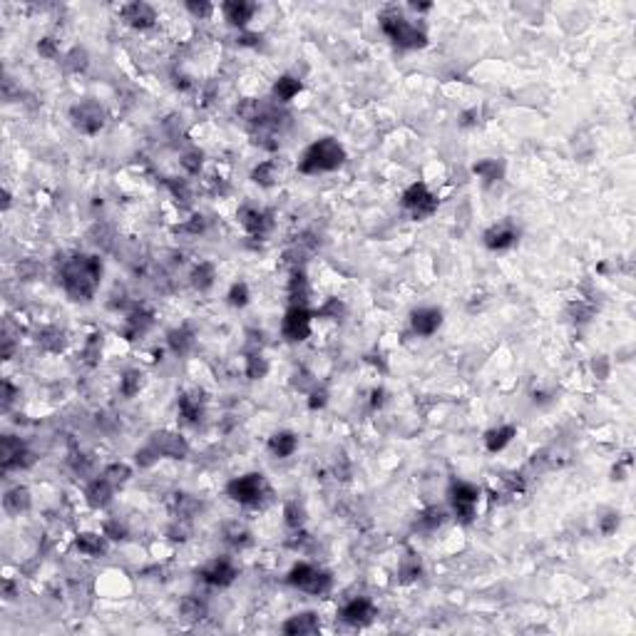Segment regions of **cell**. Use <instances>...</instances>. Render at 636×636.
Wrapping results in <instances>:
<instances>
[{
	"label": "cell",
	"instance_id": "cell-25",
	"mask_svg": "<svg viewBox=\"0 0 636 636\" xmlns=\"http://www.w3.org/2000/svg\"><path fill=\"white\" fill-rule=\"evenodd\" d=\"M3 507H6L8 514H23L30 509V492H28V487H13L6 492V497H3Z\"/></svg>",
	"mask_w": 636,
	"mask_h": 636
},
{
	"label": "cell",
	"instance_id": "cell-21",
	"mask_svg": "<svg viewBox=\"0 0 636 636\" xmlns=\"http://www.w3.org/2000/svg\"><path fill=\"white\" fill-rule=\"evenodd\" d=\"M299 450V438L289 430H279L269 438V453L274 458H291Z\"/></svg>",
	"mask_w": 636,
	"mask_h": 636
},
{
	"label": "cell",
	"instance_id": "cell-29",
	"mask_svg": "<svg viewBox=\"0 0 636 636\" xmlns=\"http://www.w3.org/2000/svg\"><path fill=\"white\" fill-rule=\"evenodd\" d=\"M299 92H301V80L299 77H294V75L279 77L276 85H274V97L279 102H291L296 95H299Z\"/></svg>",
	"mask_w": 636,
	"mask_h": 636
},
{
	"label": "cell",
	"instance_id": "cell-52",
	"mask_svg": "<svg viewBox=\"0 0 636 636\" xmlns=\"http://www.w3.org/2000/svg\"><path fill=\"white\" fill-rule=\"evenodd\" d=\"M18 393H21V391H18V388L13 386L11 381H3V405H6V407L11 405V403L16 400Z\"/></svg>",
	"mask_w": 636,
	"mask_h": 636
},
{
	"label": "cell",
	"instance_id": "cell-17",
	"mask_svg": "<svg viewBox=\"0 0 636 636\" xmlns=\"http://www.w3.org/2000/svg\"><path fill=\"white\" fill-rule=\"evenodd\" d=\"M410 326L417 336H433V333L443 326V311L433 308V306H422V308L412 311Z\"/></svg>",
	"mask_w": 636,
	"mask_h": 636
},
{
	"label": "cell",
	"instance_id": "cell-32",
	"mask_svg": "<svg viewBox=\"0 0 636 636\" xmlns=\"http://www.w3.org/2000/svg\"><path fill=\"white\" fill-rule=\"evenodd\" d=\"M152 323H154V318H152V313H149V311H142V308L134 311V313L127 318V336L129 338L142 336V333L147 331Z\"/></svg>",
	"mask_w": 636,
	"mask_h": 636
},
{
	"label": "cell",
	"instance_id": "cell-40",
	"mask_svg": "<svg viewBox=\"0 0 636 636\" xmlns=\"http://www.w3.org/2000/svg\"><path fill=\"white\" fill-rule=\"evenodd\" d=\"M284 517H286V527L289 529H301L303 527V519H306V512H303V507H301L299 502H289L284 507Z\"/></svg>",
	"mask_w": 636,
	"mask_h": 636
},
{
	"label": "cell",
	"instance_id": "cell-41",
	"mask_svg": "<svg viewBox=\"0 0 636 636\" xmlns=\"http://www.w3.org/2000/svg\"><path fill=\"white\" fill-rule=\"evenodd\" d=\"M62 65H65V70H70V72H82L87 67V52L82 50V47H72V50L65 55V60H62Z\"/></svg>",
	"mask_w": 636,
	"mask_h": 636
},
{
	"label": "cell",
	"instance_id": "cell-27",
	"mask_svg": "<svg viewBox=\"0 0 636 636\" xmlns=\"http://www.w3.org/2000/svg\"><path fill=\"white\" fill-rule=\"evenodd\" d=\"M308 296H311L308 279H306L303 271L296 269V271H294V276H291V281H289V299H291V306H306Z\"/></svg>",
	"mask_w": 636,
	"mask_h": 636
},
{
	"label": "cell",
	"instance_id": "cell-13",
	"mask_svg": "<svg viewBox=\"0 0 636 636\" xmlns=\"http://www.w3.org/2000/svg\"><path fill=\"white\" fill-rule=\"evenodd\" d=\"M519 239V229L512 224V221H499V224L490 226L485 231V246L492 251H504V249H512Z\"/></svg>",
	"mask_w": 636,
	"mask_h": 636
},
{
	"label": "cell",
	"instance_id": "cell-4",
	"mask_svg": "<svg viewBox=\"0 0 636 636\" xmlns=\"http://www.w3.org/2000/svg\"><path fill=\"white\" fill-rule=\"evenodd\" d=\"M226 495L244 507H261L271 497V487L261 473H249L231 480L226 485Z\"/></svg>",
	"mask_w": 636,
	"mask_h": 636
},
{
	"label": "cell",
	"instance_id": "cell-6",
	"mask_svg": "<svg viewBox=\"0 0 636 636\" xmlns=\"http://www.w3.org/2000/svg\"><path fill=\"white\" fill-rule=\"evenodd\" d=\"M403 207L410 212L415 221H422L438 212V199L422 182H415L403 192Z\"/></svg>",
	"mask_w": 636,
	"mask_h": 636
},
{
	"label": "cell",
	"instance_id": "cell-38",
	"mask_svg": "<svg viewBox=\"0 0 636 636\" xmlns=\"http://www.w3.org/2000/svg\"><path fill=\"white\" fill-rule=\"evenodd\" d=\"M142 373L139 371H127L120 381V391H122L125 398H134L139 391H142Z\"/></svg>",
	"mask_w": 636,
	"mask_h": 636
},
{
	"label": "cell",
	"instance_id": "cell-43",
	"mask_svg": "<svg viewBox=\"0 0 636 636\" xmlns=\"http://www.w3.org/2000/svg\"><path fill=\"white\" fill-rule=\"evenodd\" d=\"M229 303L234 306V308H244L246 303H249V286L244 284V281H236L234 286L229 289Z\"/></svg>",
	"mask_w": 636,
	"mask_h": 636
},
{
	"label": "cell",
	"instance_id": "cell-44",
	"mask_svg": "<svg viewBox=\"0 0 636 636\" xmlns=\"http://www.w3.org/2000/svg\"><path fill=\"white\" fill-rule=\"evenodd\" d=\"M202 159H204V154L199 152V149H189V152L182 154V167L187 169L189 174H199V169H202Z\"/></svg>",
	"mask_w": 636,
	"mask_h": 636
},
{
	"label": "cell",
	"instance_id": "cell-39",
	"mask_svg": "<svg viewBox=\"0 0 636 636\" xmlns=\"http://www.w3.org/2000/svg\"><path fill=\"white\" fill-rule=\"evenodd\" d=\"M398 577H400V582H415L422 577V565L420 560H415V557H405V560L400 562V567H398Z\"/></svg>",
	"mask_w": 636,
	"mask_h": 636
},
{
	"label": "cell",
	"instance_id": "cell-36",
	"mask_svg": "<svg viewBox=\"0 0 636 636\" xmlns=\"http://www.w3.org/2000/svg\"><path fill=\"white\" fill-rule=\"evenodd\" d=\"M445 519V512L440 507H428L425 512L417 514V527L425 529V532H433V529H438L440 524H443Z\"/></svg>",
	"mask_w": 636,
	"mask_h": 636
},
{
	"label": "cell",
	"instance_id": "cell-34",
	"mask_svg": "<svg viewBox=\"0 0 636 636\" xmlns=\"http://www.w3.org/2000/svg\"><path fill=\"white\" fill-rule=\"evenodd\" d=\"M251 179H254L256 184H261V187H271V184H276V179H279V167H276V162H261L259 167H254Z\"/></svg>",
	"mask_w": 636,
	"mask_h": 636
},
{
	"label": "cell",
	"instance_id": "cell-37",
	"mask_svg": "<svg viewBox=\"0 0 636 636\" xmlns=\"http://www.w3.org/2000/svg\"><path fill=\"white\" fill-rule=\"evenodd\" d=\"M266 373H269V361H266L259 351L251 353V356L246 358V376H249L251 381H261Z\"/></svg>",
	"mask_w": 636,
	"mask_h": 636
},
{
	"label": "cell",
	"instance_id": "cell-18",
	"mask_svg": "<svg viewBox=\"0 0 636 636\" xmlns=\"http://www.w3.org/2000/svg\"><path fill=\"white\" fill-rule=\"evenodd\" d=\"M256 11H259L256 3H246V0H229V3L221 6V13H224L226 21L234 28H241V30L249 25V21L256 16Z\"/></svg>",
	"mask_w": 636,
	"mask_h": 636
},
{
	"label": "cell",
	"instance_id": "cell-28",
	"mask_svg": "<svg viewBox=\"0 0 636 636\" xmlns=\"http://www.w3.org/2000/svg\"><path fill=\"white\" fill-rule=\"evenodd\" d=\"M214 279H216V266L209 264V261H202V264L192 271V286L197 291H209L212 286H214Z\"/></svg>",
	"mask_w": 636,
	"mask_h": 636
},
{
	"label": "cell",
	"instance_id": "cell-19",
	"mask_svg": "<svg viewBox=\"0 0 636 636\" xmlns=\"http://www.w3.org/2000/svg\"><path fill=\"white\" fill-rule=\"evenodd\" d=\"M115 490H117V487H115V485L110 482V480H105V478H102V475H100V478H95L90 485H87L85 497H87V502H90V507L102 509V507H108V504L112 502Z\"/></svg>",
	"mask_w": 636,
	"mask_h": 636
},
{
	"label": "cell",
	"instance_id": "cell-50",
	"mask_svg": "<svg viewBox=\"0 0 636 636\" xmlns=\"http://www.w3.org/2000/svg\"><path fill=\"white\" fill-rule=\"evenodd\" d=\"M187 11L192 13L194 18H209L212 13H214V6L212 3H187Z\"/></svg>",
	"mask_w": 636,
	"mask_h": 636
},
{
	"label": "cell",
	"instance_id": "cell-51",
	"mask_svg": "<svg viewBox=\"0 0 636 636\" xmlns=\"http://www.w3.org/2000/svg\"><path fill=\"white\" fill-rule=\"evenodd\" d=\"M599 527H601V532H604V535H611V532L619 527V514H616V512L606 514V519H601Z\"/></svg>",
	"mask_w": 636,
	"mask_h": 636
},
{
	"label": "cell",
	"instance_id": "cell-16",
	"mask_svg": "<svg viewBox=\"0 0 636 636\" xmlns=\"http://www.w3.org/2000/svg\"><path fill=\"white\" fill-rule=\"evenodd\" d=\"M239 221L246 229V234L251 236H266L271 231V226H274V219H271L269 212H261L256 207H241Z\"/></svg>",
	"mask_w": 636,
	"mask_h": 636
},
{
	"label": "cell",
	"instance_id": "cell-20",
	"mask_svg": "<svg viewBox=\"0 0 636 636\" xmlns=\"http://www.w3.org/2000/svg\"><path fill=\"white\" fill-rule=\"evenodd\" d=\"M281 629H284V634L303 636V634H316V631L321 629V624H318V616H316L313 611H306V614L291 616V619L286 621Z\"/></svg>",
	"mask_w": 636,
	"mask_h": 636
},
{
	"label": "cell",
	"instance_id": "cell-24",
	"mask_svg": "<svg viewBox=\"0 0 636 636\" xmlns=\"http://www.w3.org/2000/svg\"><path fill=\"white\" fill-rule=\"evenodd\" d=\"M75 545H77V550H80V555L100 557V555L108 552V537L105 535H92V532H82V535H77Z\"/></svg>",
	"mask_w": 636,
	"mask_h": 636
},
{
	"label": "cell",
	"instance_id": "cell-48",
	"mask_svg": "<svg viewBox=\"0 0 636 636\" xmlns=\"http://www.w3.org/2000/svg\"><path fill=\"white\" fill-rule=\"evenodd\" d=\"M343 311V303L338 299H331L326 306H321V308L316 311L313 316H323V318H338V313Z\"/></svg>",
	"mask_w": 636,
	"mask_h": 636
},
{
	"label": "cell",
	"instance_id": "cell-7",
	"mask_svg": "<svg viewBox=\"0 0 636 636\" xmlns=\"http://www.w3.org/2000/svg\"><path fill=\"white\" fill-rule=\"evenodd\" d=\"M70 120L82 134H97L105 127V110L100 102L95 100H82L77 105H72Z\"/></svg>",
	"mask_w": 636,
	"mask_h": 636
},
{
	"label": "cell",
	"instance_id": "cell-14",
	"mask_svg": "<svg viewBox=\"0 0 636 636\" xmlns=\"http://www.w3.org/2000/svg\"><path fill=\"white\" fill-rule=\"evenodd\" d=\"M120 18L134 30H147L157 21V13L149 3H127V6L120 8Z\"/></svg>",
	"mask_w": 636,
	"mask_h": 636
},
{
	"label": "cell",
	"instance_id": "cell-47",
	"mask_svg": "<svg viewBox=\"0 0 636 636\" xmlns=\"http://www.w3.org/2000/svg\"><path fill=\"white\" fill-rule=\"evenodd\" d=\"M328 403V393L326 388L321 386H316L313 391H311V398H308V407L311 410H318V407H323Z\"/></svg>",
	"mask_w": 636,
	"mask_h": 636
},
{
	"label": "cell",
	"instance_id": "cell-22",
	"mask_svg": "<svg viewBox=\"0 0 636 636\" xmlns=\"http://www.w3.org/2000/svg\"><path fill=\"white\" fill-rule=\"evenodd\" d=\"M514 435H517V428H514V425H499V428H492L485 433V448H487L490 453H499V450H504L509 443H512Z\"/></svg>",
	"mask_w": 636,
	"mask_h": 636
},
{
	"label": "cell",
	"instance_id": "cell-26",
	"mask_svg": "<svg viewBox=\"0 0 636 636\" xmlns=\"http://www.w3.org/2000/svg\"><path fill=\"white\" fill-rule=\"evenodd\" d=\"M177 407H179V415H182L184 422H189V425H199V422H202L204 405H202V400H199L197 395H189V393H184V395L179 398Z\"/></svg>",
	"mask_w": 636,
	"mask_h": 636
},
{
	"label": "cell",
	"instance_id": "cell-31",
	"mask_svg": "<svg viewBox=\"0 0 636 636\" xmlns=\"http://www.w3.org/2000/svg\"><path fill=\"white\" fill-rule=\"evenodd\" d=\"M37 343H40L45 351L60 353L62 348H65V333H62L60 328H42V331L37 333Z\"/></svg>",
	"mask_w": 636,
	"mask_h": 636
},
{
	"label": "cell",
	"instance_id": "cell-53",
	"mask_svg": "<svg viewBox=\"0 0 636 636\" xmlns=\"http://www.w3.org/2000/svg\"><path fill=\"white\" fill-rule=\"evenodd\" d=\"M189 234H202L204 231V216H192V221L187 224Z\"/></svg>",
	"mask_w": 636,
	"mask_h": 636
},
{
	"label": "cell",
	"instance_id": "cell-30",
	"mask_svg": "<svg viewBox=\"0 0 636 636\" xmlns=\"http://www.w3.org/2000/svg\"><path fill=\"white\" fill-rule=\"evenodd\" d=\"M473 172L478 174L482 182L490 184V182H499V179H502L504 167H502V162H497V159H480V162L473 167Z\"/></svg>",
	"mask_w": 636,
	"mask_h": 636
},
{
	"label": "cell",
	"instance_id": "cell-23",
	"mask_svg": "<svg viewBox=\"0 0 636 636\" xmlns=\"http://www.w3.org/2000/svg\"><path fill=\"white\" fill-rule=\"evenodd\" d=\"M167 346L172 348L174 356H187V353L194 348V331L189 326L172 328V331L167 333Z\"/></svg>",
	"mask_w": 636,
	"mask_h": 636
},
{
	"label": "cell",
	"instance_id": "cell-49",
	"mask_svg": "<svg viewBox=\"0 0 636 636\" xmlns=\"http://www.w3.org/2000/svg\"><path fill=\"white\" fill-rule=\"evenodd\" d=\"M100 336H92V341L85 346V351H82V358H85L87 363H95L97 358H100V351H102V341H97Z\"/></svg>",
	"mask_w": 636,
	"mask_h": 636
},
{
	"label": "cell",
	"instance_id": "cell-15",
	"mask_svg": "<svg viewBox=\"0 0 636 636\" xmlns=\"http://www.w3.org/2000/svg\"><path fill=\"white\" fill-rule=\"evenodd\" d=\"M376 616V606L368 596H353L351 601H346L341 609V619L351 626H363Z\"/></svg>",
	"mask_w": 636,
	"mask_h": 636
},
{
	"label": "cell",
	"instance_id": "cell-11",
	"mask_svg": "<svg viewBox=\"0 0 636 636\" xmlns=\"http://www.w3.org/2000/svg\"><path fill=\"white\" fill-rule=\"evenodd\" d=\"M199 577H202V582H207L209 586H229V584H234V579L239 577V569H236V565L229 560V557H216V560H212L207 567H202Z\"/></svg>",
	"mask_w": 636,
	"mask_h": 636
},
{
	"label": "cell",
	"instance_id": "cell-33",
	"mask_svg": "<svg viewBox=\"0 0 636 636\" xmlns=\"http://www.w3.org/2000/svg\"><path fill=\"white\" fill-rule=\"evenodd\" d=\"M179 614L187 621H199L207 616V604L202 599H197V596H184L182 604H179Z\"/></svg>",
	"mask_w": 636,
	"mask_h": 636
},
{
	"label": "cell",
	"instance_id": "cell-2",
	"mask_svg": "<svg viewBox=\"0 0 636 636\" xmlns=\"http://www.w3.org/2000/svg\"><path fill=\"white\" fill-rule=\"evenodd\" d=\"M346 159V149L338 139L333 137H323L316 139L313 144L306 147V152L301 154L299 162V172L301 174H323V172H333L338 169Z\"/></svg>",
	"mask_w": 636,
	"mask_h": 636
},
{
	"label": "cell",
	"instance_id": "cell-5",
	"mask_svg": "<svg viewBox=\"0 0 636 636\" xmlns=\"http://www.w3.org/2000/svg\"><path fill=\"white\" fill-rule=\"evenodd\" d=\"M286 582L291 586H296V589L313 596H323L333 589V577L326 569L308 565V562H299V565L291 567V572L286 574Z\"/></svg>",
	"mask_w": 636,
	"mask_h": 636
},
{
	"label": "cell",
	"instance_id": "cell-9",
	"mask_svg": "<svg viewBox=\"0 0 636 636\" xmlns=\"http://www.w3.org/2000/svg\"><path fill=\"white\" fill-rule=\"evenodd\" d=\"M0 463H3V470L11 473V470H25L35 463L33 453L25 448L21 438L16 435H3L0 440Z\"/></svg>",
	"mask_w": 636,
	"mask_h": 636
},
{
	"label": "cell",
	"instance_id": "cell-10",
	"mask_svg": "<svg viewBox=\"0 0 636 636\" xmlns=\"http://www.w3.org/2000/svg\"><path fill=\"white\" fill-rule=\"evenodd\" d=\"M311 321H313V313L306 306H291L281 323V333L289 343H301L311 336Z\"/></svg>",
	"mask_w": 636,
	"mask_h": 636
},
{
	"label": "cell",
	"instance_id": "cell-42",
	"mask_svg": "<svg viewBox=\"0 0 636 636\" xmlns=\"http://www.w3.org/2000/svg\"><path fill=\"white\" fill-rule=\"evenodd\" d=\"M249 529L244 527V524H239V522H234V524H229V527H226V542H229V545H234V547H244V545H249Z\"/></svg>",
	"mask_w": 636,
	"mask_h": 636
},
{
	"label": "cell",
	"instance_id": "cell-3",
	"mask_svg": "<svg viewBox=\"0 0 636 636\" xmlns=\"http://www.w3.org/2000/svg\"><path fill=\"white\" fill-rule=\"evenodd\" d=\"M381 30L395 42L403 50H417V47L428 45V35L422 28H417L415 23H410L400 11L388 8L381 16Z\"/></svg>",
	"mask_w": 636,
	"mask_h": 636
},
{
	"label": "cell",
	"instance_id": "cell-46",
	"mask_svg": "<svg viewBox=\"0 0 636 636\" xmlns=\"http://www.w3.org/2000/svg\"><path fill=\"white\" fill-rule=\"evenodd\" d=\"M37 52H40L42 57H47V60H55V57L60 55V47H57V42L52 40V37H42V40L37 42Z\"/></svg>",
	"mask_w": 636,
	"mask_h": 636
},
{
	"label": "cell",
	"instance_id": "cell-12",
	"mask_svg": "<svg viewBox=\"0 0 636 636\" xmlns=\"http://www.w3.org/2000/svg\"><path fill=\"white\" fill-rule=\"evenodd\" d=\"M149 445L157 450L159 458H169V460H182V458H187V453H189L187 440H184L179 433H169V430L157 433L152 440H149Z\"/></svg>",
	"mask_w": 636,
	"mask_h": 636
},
{
	"label": "cell",
	"instance_id": "cell-1",
	"mask_svg": "<svg viewBox=\"0 0 636 636\" xmlns=\"http://www.w3.org/2000/svg\"><path fill=\"white\" fill-rule=\"evenodd\" d=\"M102 281V261L92 254H72L60 266V284L72 301H90Z\"/></svg>",
	"mask_w": 636,
	"mask_h": 636
},
{
	"label": "cell",
	"instance_id": "cell-35",
	"mask_svg": "<svg viewBox=\"0 0 636 636\" xmlns=\"http://www.w3.org/2000/svg\"><path fill=\"white\" fill-rule=\"evenodd\" d=\"M102 478L110 480L115 487H122V485L127 482L129 478H132V470H129V465H125V463H112V465H108V468H105Z\"/></svg>",
	"mask_w": 636,
	"mask_h": 636
},
{
	"label": "cell",
	"instance_id": "cell-8",
	"mask_svg": "<svg viewBox=\"0 0 636 636\" xmlns=\"http://www.w3.org/2000/svg\"><path fill=\"white\" fill-rule=\"evenodd\" d=\"M450 502H453L455 517L460 522H473L478 514V502H480V487L473 482H455L450 487Z\"/></svg>",
	"mask_w": 636,
	"mask_h": 636
},
{
	"label": "cell",
	"instance_id": "cell-45",
	"mask_svg": "<svg viewBox=\"0 0 636 636\" xmlns=\"http://www.w3.org/2000/svg\"><path fill=\"white\" fill-rule=\"evenodd\" d=\"M134 458H137V465L139 468H152L154 463H157V460H162L157 455V450L152 448V445H144L142 450H137V455H134Z\"/></svg>",
	"mask_w": 636,
	"mask_h": 636
}]
</instances>
